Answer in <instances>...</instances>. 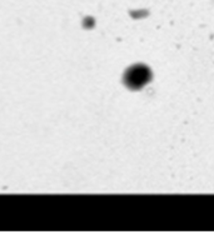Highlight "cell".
<instances>
[{
	"label": "cell",
	"mask_w": 214,
	"mask_h": 250,
	"mask_svg": "<svg viewBox=\"0 0 214 250\" xmlns=\"http://www.w3.org/2000/svg\"><path fill=\"white\" fill-rule=\"evenodd\" d=\"M149 70L143 65H135L129 69L126 74V83L130 88H140L148 82Z\"/></svg>",
	"instance_id": "6da1fadb"
}]
</instances>
